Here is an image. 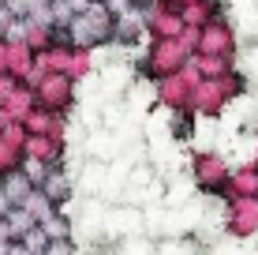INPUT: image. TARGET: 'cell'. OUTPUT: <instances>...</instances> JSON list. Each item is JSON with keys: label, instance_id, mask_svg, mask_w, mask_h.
Segmentation results:
<instances>
[{"label": "cell", "instance_id": "13", "mask_svg": "<svg viewBox=\"0 0 258 255\" xmlns=\"http://www.w3.org/2000/svg\"><path fill=\"white\" fill-rule=\"evenodd\" d=\"M168 131H172L176 139H187L195 131V117L191 113H172V117H168Z\"/></svg>", "mask_w": 258, "mask_h": 255}, {"label": "cell", "instance_id": "8", "mask_svg": "<svg viewBox=\"0 0 258 255\" xmlns=\"http://www.w3.org/2000/svg\"><path fill=\"white\" fill-rule=\"evenodd\" d=\"M228 199H258V165L254 162H243L232 169V180H228Z\"/></svg>", "mask_w": 258, "mask_h": 255}, {"label": "cell", "instance_id": "12", "mask_svg": "<svg viewBox=\"0 0 258 255\" xmlns=\"http://www.w3.org/2000/svg\"><path fill=\"white\" fill-rule=\"evenodd\" d=\"M19 244H23V248H26V251H30V255H49V248H52V240H49V233H45V229H41V225H34V229H30V233H26V236H23V240H19Z\"/></svg>", "mask_w": 258, "mask_h": 255}, {"label": "cell", "instance_id": "10", "mask_svg": "<svg viewBox=\"0 0 258 255\" xmlns=\"http://www.w3.org/2000/svg\"><path fill=\"white\" fill-rule=\"evenodd\" d=\"M41 229L49 233V240H75V222H71L68 210H56V214H52Z\"/></svg>", "mask_w": 258, "mask_h": 255}, {"label": "cell", "instance_id": "2", "mask_svg": "<svg viewBox=\"0 0 258 255\" xmlns=\"http://www.w3.org/2000/svg\"><path fill=\"white\" fill-rule=\"evenodd\" d=\"M225 236H232V240L258 236V199H228L225 203Z\"/></svg>", "mask_w": 258, "mask_h": 255}, {"label": "cell", "instance_id": "15", "mask_svg": "<svg viewBox=\"0 0 258 255\" xmlns=\"http://www.w3.org/2000/svg\"><path fill=\"white\" fill-rule=\"evenodd\" d=\"M8 255H30V251H26L23 244H12V248H8Z\"/></svg>", "mask_w": 258, "mask_h": 255}, {"label": "cell", "instance_id": "7", "mask_svg": "<svg viewBox=\"0 0 258 255\" xmlns=\"http://www.w3.org/2000/svg\"><path fill=\"white\" fill-rule=\"evenodd\" d=\"M34 191H38V184L26 177V169H15V173H8V177H0V199H4L12 210L23 207Z\"/></svg>", "mask_w": 258, "mask_h": 255}, {"label": "cell", "instance_id": "4", "mask_svg": "<svg viewBox=\"0 0 258 255\" xmlns=\"http://www.w3.org/2000/svg\"><path fill=\"white\" fill-rule=\"evenodd\" d=\"M225 105H228V94L221 86V79H202L195 98H191V113L195 117H221Z\"/></svg>", "mask_w": 258, "mask_h": 255}, {"label": "cell", "instance_id": "6", "mask_svg": "<svg viewBox=\"0 0 258 255\" xmlns=\"http://www.w3.org/2000/svg\"><path fill=\"white\" fill-rule=\"evenodd\" d=\"M41 191L64 210L71 199H75V173L68 169V165H60V169H49V177L41 180Z\"/></svg>", "mask_w": 258, "mask_h": 255}, {"label": "cell", "instance_id": "1", "mask_svg": "<svg viewBox=\"0 0 258 255\" xmlns=\"http://www.w3.org/2000/svg\"><path fill=\"white\" fill-rule=\"evenodd\" d=\"M228 180H232V165L213 150H199L191 158V184L210 199H225L228 195Z\"/></svg>", "mask_w": 258, "mask_h": 255}, {"label": "cell", "instance_id": "11", "mask_svg": "<svg viewBox=\"0 0 258 255\" xmlns=\"http://www.w3.org/2000/svg\"><path fill=\"white\" fill-rule=\"evenodd\" d=\"M4 222H8V225H12V233H15V244H19V240H23V236H26V233H30V229H34V225H38V222H34V218H30V214H26V210H23V207H15V210H8V214H4Z\"/></svg>", "mask_w": 258, "mask_h": 255}, {"label": "cell", "instance_id": "5", "mask_svg": "<svg viewBox=\"0 0 258 255\" xmlns=\"http://www.w3.org/2000/svg\"><path fill=\"white\" fill-rule=\"evenodd\" d=\"M64 158H68V143H56V139H45V135L26 139V162H38L45 169H60Z\"/></svg>", "mask_w": 258, "mask_h": 255}, {"label": "cell", "instance_id": "3", "mask_svg": "<svg viewBox=\"0 0 258 255\" xmlns=\"http://www.w3.org/2000/svg\"><path fill=\"white\" fill-rule=\"evenodd\" d=\"M34 94H38V109L56 113V117H68V109L75 105V86L68 75H45Z\"/></svg>", "mask_w": 258, "mask_h": 255}, {"label": "cell", "instance_id": "14", "mask_svg": "<svg viewBox=\"0 0 258 255\" xmlns=\"http://www.w3.org/2000/svg\"><path fill=\"white\" fill-rule=\"evenodd\" d=\"M49 255H79V248H75V240H52Z\"/></svg>", "mask_w": 258, "mask_h": 255}, {"label": "cell", "instance_id": "9", "mask_svg": "<svg viewBox=\"0 0 258 255\" xmlns=\"http://www.w3.org/2000/svg\"><path fill=\"white\" fill-rule=\"evenodd\" d=\"M23 210H26V214H30V218H34V222H38V225H45V222H49L52 214H56L60 207H56V203H52V199L45 195V191L38 188V191H34V195H30V199H26V203H23Z\"/></svg>", "mask_w": 258, "mask_h": 255}]
</instances>
